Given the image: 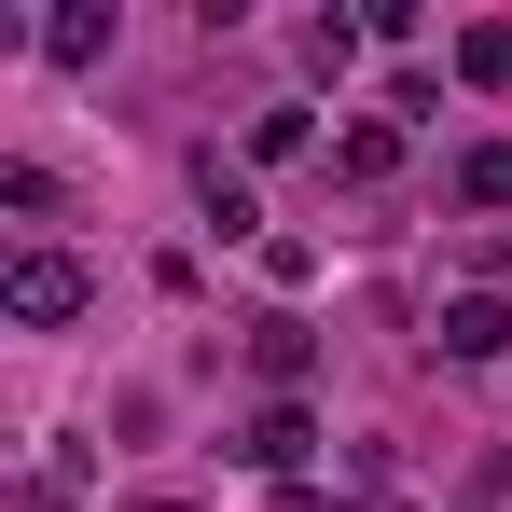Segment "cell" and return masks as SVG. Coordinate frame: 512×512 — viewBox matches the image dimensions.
Wrapping results in <instances>:
<instances>
[{"label": "cell", "mask_w": 512, "mask_h": 512, "mask_svg": "<svg viewBox=\"0 0 512 512\" xmlns=\"http://www.w3.org/2000/svg\"><path fill=\"white\" fill-rule=\"evenodd\" d=\"M0 305H14L28 333H70V319L97 305V277H84L70 250H14V263H0Z\"/></svg>", "instance_id": "6da1fadb"}, {"label": "cell", "mask_w": 512, "mask_h": 512, "mask_svg": "<svg viewBox=\"0 0 512 512\" xmlns=\"http://www.w3.org/2000/svg\"><path fill=\"white\" fill-rule=\"evenodd\" d=\"M250 374H263V402H305V374H319V333L277 305V319H250Z\"/></svg>", "instance_id": "7a4b0ae2"}, {"label": "cell", "mask_w": 512, "mask_h": 512, "mask_svg": "<svg viewBox=\"0 0 512 512\" xmlns=\"http://www.w3.org/2000/svg\"><path fill=\"white\" fill-rule=\"evenodd\" d=\"M236 457H250V471H305V457H319V416H305V402H263V416L236 429Z\"/></svg>", "instance_id": "3957f363"}, {"label": "cell", "mask_w": 512, "mask_h": 512, "mask_svg": "<svg viewBox=\"0 0 512 512\" xmlns=\"http://www.w3.org/2000/svg\"><path fill=\"white\" fill-rule=\"evenodd\" d=\"M443 70H457V84H471V97H512V14H471Z\"/></svg>", "instance_id": "277c9868"}, {"label": "cell", "mask_w": 512, "mask_h": 512, "mask_svg": "<svg viewBox=\"0 0 512 512\" xmlns=\"http://www.w3.org/2000/svg\"><path fill=\"white\" fill-rule=\"evenodd\" d=\"M512 346V305L499 291H457V305H443V360H499Z\"/></svg>", "instance_id": "5b68a950"}, {"label": "cell", "mask_w": 512, "mask_h": 512, "mask_svg": "<svg viewBox=\"0 0 512 512\" xmlns=\"http://www.w3.org/2000/svg\"><path fill=\"white\" fill-rule=\"evenodd\" d=\"M333 180H346V194L402 180V125H346V139H333Z\"/></svg>", "instance_id": "8992f818"}, {"label": "cell", "mask_w": 512, "mask_h": 512, "mask_svg": "<svg viewBox=\"0 0 512 512\" xmlns=\"http://www.w3.org/2000/svg\"><path fill=\"white\" fill-rule=\"evenodd\" d=\"M42 56H56V70H97V56H111V14H97V0H70V14L42 28Z\"/></svg>", "instance_id": "52a82bcc"}, {"label": "cell", "mask_w": 512, "mask_h": 512, "mask_svg": "<svg viewBox=\"0 0 512 512\" xmlns=\"http://www.w3.org/2000/svg\"><path fill=\"white\" fill-rule=\"evenodd\" d=\"M457 208H512V139H471L457 153Z\"/></svg>", "instance_id": "ba28073f"}, {"label": "cell", "mask_w": 512, "mask_h": 512, "mask_svg": "<svg viewBox=\"0 0 512 512\" xmlns=\"http://www.w3.org/2000/svg\"><path fill=\"white\" fill-rule=\"evenodd\" d=\"M194 208H208L222 236H263V208H250V180H236V167H194Z\"/></svg>", "instance_id": "9c48e42d"}, {"label": "cell", "mask_w": 512, "mask_h": 512, "mask_svg": "<svg viewBox=\"0 0 512 512\" xmlns=\"http://www.w3.org/2000/svg\"><path fill=\"white\" fill-rule=\"evenodd\" d=\"M0 208H14V222H56V167H28V153H0Z\"/></svg>", "instance_id": "30bf717a"}, {"label": "cell", "mask_w": 512, "mask_h": 512, "mask_svg": "<svg viewBox=\"0 0 512 512\" xmlns=\"http://www.w3.org/2000/svg\"><path fill=\"white\" fill-rule=\"evenodd\" d=\"M111 512H194V499H111Z\"/></svg>", "instance_id": "8fae6325"}, {"label": "cell", "mask_w": 512, "mask_h": 512, "mask_svg": "<svg viewBox=\"0 0 512 512\" xmlns=\"http://www.w3.org/2000/svg\"><path fill=\"white\" fill-rule=\"evenodd\" d=\"M374 512H416V499H374Z\"/></svg>", "instance_id": "7c38bea8"}]
</instances>
